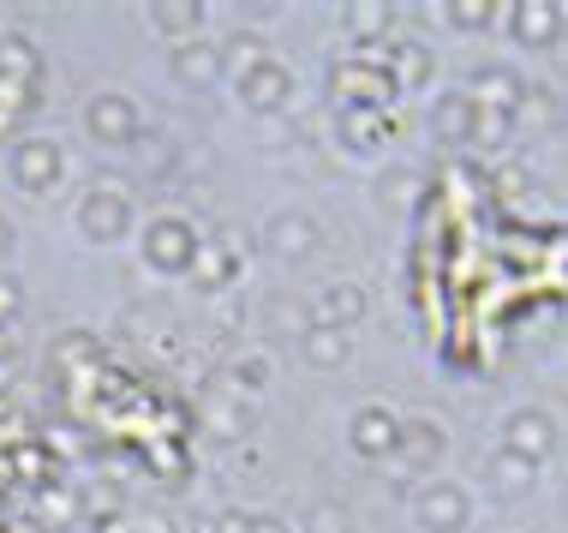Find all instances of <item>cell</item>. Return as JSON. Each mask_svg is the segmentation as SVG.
Masks as SVG:
<instances>
[{
	"instance_id": "13",
	"label": "cell",
	"mask_w": 568,
	"mask_h": 533,
	"mask_svg": "<svg viewBox=\"0 0 568 533\" xmlns=\"http://www.w3.org/2000/svg\"><path fill=\"white\" fill-rule=\"evenodd\" d=\"M509 19H515V37L527 42V49H545V42H557V24H562V12L557 7H509Z\"/></svg>"
},
{
	"instance_id": "7",
	"label": "cell",
	"mask_w": 568,
	"mask_h": 533,
	"mask_svg": "<svg viewBox=\"0 0 568 533\" xmlns=\"http://www.w3.org/2000/svg\"><path fill=\"white\" fill-rule=\"evenodd\" d=\"M287 90H294V79H287L275 60H257V67L240 79V102H245V109H264L270 114V109H282V102H287Z\"/></svg>"
},
{
	"instance_id": "9",
	"label": "cell",
	"mask_w": 568,
	"mask_h": 533,
	"mask_svg": "<svg viewBox=\"0 0 568 533\" xmlns=\"http://www.w3.org/2000/svg\"><path fill=\"white\" fill-rule=\"evenodd\" d=\"M79 222H84L90 240H120V228H126V198L120 192H90Z\"/></svg>"
},
{
	"instance_id": "2",
	"label": "cell",
	"mask_w": 568,
	"mask_h": 533,
	"mask_svg": "<svg viewBox=\"0 0 568 533\" xmlns=\"http://www.w3.org/2000/svg\"><path fill=\"white\" fill-rule=\"evenodd\" d=\"M144 258H150L156 270H192V264H197V240H192V228L180 222V217H162V222H150Z\"/></svg>"
},
{
	"instance_id": "20",
	"label": "cell",
	"mask_w": 568,
	"mask_h": 533,
	"mask_svg": "<svg viewBox=\"0 0 568 533\" xmlns=\"http://www.w3.org/2000/svg\"><path fill=\"white\" fill-rule=\"evenodd\" d=\"M216 533H257V515H245V510H222V515H216Z\"/></svg>"
},
{
	"instance_id": "21",
	"label": "cell",
	"mask_w": 568,
	"mask_h": 533,
	"mask_svg": "<svg viewBox=\"0 0 568 533\" xmlns=\"http://www.w3.org/2000/svg\"><path fill=\"white\" fill-rule=\"evenodd\" d=\"M7 60H12V67H24L30 79H37V54H30L24 42H0V67H7Z\"/></svg>"
},
{
	"instance_id": "10",
	"label": "cell",
	"mask_w": 568,
	"mask_h": 533,
	"mask_svg": "<svg viewBox=\"0 0 568 533\" xmlns=\"http://www.w3.org/2000/svg\"><path fill=\"white\" fill-rule=\"evenodd\" d=\"M312 247H317V222H312V217L287 210V217L270 222V252H275V258H305Z\"/></svg>"
},
{
	"instance_id": "17",
	"label": "cell",
	"mask_w": 568,
	"mask_h": 533,
	"mask_svg": "<svg viewBox=\"0 0 568 533\" xmlns=\"http://www.w3.org/2000/svg\"><path fill=\"white\" fill-rule=\"evenodd\" d=\"M395 67H402V84H425V79H432V54H425L419 42H402V49H395Z\"/></svg>"
},
{
	"instance_id": "23",
	"label": "cell",
	"mask_w": 568,
	"mask_h": 533,
	"mask_svg": "<svg viewBox=\"0 0 568 533\" xmlns=\"http://www.w3.org/2000/svg\"><path fill=\"white\" fill-rule=\"evenodd\" d=\"M234 378H240V384H252V390H257V384H264V360H245Z\"/></svg>"
},
{
	"instance_id": "19",
	"label": "cell",
	"mask_w": 568,
	"mask_h": 533,
	"mask_svg": "<svg viewBox=\"0 0 568 533\" xmlns=\"http://www.w3.org/2000/svg\"><path fill=\"white\" fill-rule=\"evenodd\" d=\"M156 24H168V30H197V24H204V7H156Z\"/></svg>"
},
{
	"instance_id": "11",
	"label": "cell",
	"mask_w": 568,
	"mask_h": 533,
	"mask_svg": "<svg viewBox=\"0 0 568 533\" xmlns=\"http://www.w3.org/2000/svg\"><path fill=\"white\" fill-rule=\"evenodd\" d=\"M174 72H180V84L204 90L210 79H222V49L216 42H186V49H174Z\"/></svg>"
},
{
	"instance_id": "4",
	"label": "cell",
	"mask_w": 568,
	"mask_h": 533,
	"mask_svg": "<svg viewBox=\"0 0 568 533\" xmlns=\"http://www.w3.org/2000/svg\"><path fill=\"white\" fill-rule=\"evenodd\" d=\"M419 527L425 533H460L467 527V492H460V485H425L419 492Z\"/></svg>"
},
{
	"instance_id": "18",
	"label": "cell",
	"mask_w": 568,
	"mask_h": 533,
	"mask_svg": "<svg viewBox=\"0 0 568 533\" xmlns=\"http://www.w3.org/2000/svg\"><path fill=\"white\" fill-rule=\"evenodd\" d=\"M485 97L497 102V114H503V109H515V102H520L515 72H509V67H490V72H485Z\"/></svg>"
},
{
	"instance_id": "14",
	"label": "cell",
	"mask_w": 568,
	"mask_h": 533,
	"mask_svg": "<svg viewBox=\"0 0 568 533\" xmlns=\"http://www.w3.org/2000/svg\"><path fill=\"white\" fill-rule=\"evenodd\" d=\"M395 450H402L407 467L437 462V455H443V425H432V420H407V425H402V444H395Z\"/></svg>"
},
{
	"instance_id": "1",
	"label": "cell",
	"mask_w": 568,
	"mask_h": 533,
	"mask_svg": "<svg viewBox=\"0 0 568 533\" xmlns=\"http://www.w3.org/2000/svg\"><path fill=\"white\" fill-rule=\"evenodd\" d=\"M503 450H515L520 462H550L557 455V425H550V414H539V408H520V414L503 420Z\"/></svg>"
},
{
	"instance_id": "12",
	"label": "cell",
	"mask_w": 568,
	"mask_h": 533,
	"mask_svg": "<svg viewBox=\"0 0 568 533\" xmlns=\"http://www.w3.org/2000/svg\"><path fill=\"white\" fill-rule=\"evenodd\" d=\"M432 127H437V139H449V144L473 139V127H479V102H473V97H443L437 114H432Z\"/></svg>"
},
{
	"instance_id": "3",
	"label": "cell",
	"mask_w": 568,
	"mask_h": 533,
	"mask_svg": "<svg viewBox=\"0 0 568 533\" xmlns=\"http://www.w3.org/2000/svg\"><path fill=\"white\" fill-rule=\"evenodd\" d=\"M12 180H19L24 192H49L54 180H60V144L24 139L19 150H12Z\"/></svg>"
},
{
	"instance_id": "15",
	"label": "cell",
	"mask_w": 568,
	"mask_h": 533,
	"mask_svg": "<svg viewBox=\"0 0 568 533\" xmlns=\"http://www.w3.org/2000/svg\"><path fill=\"white\" fill-rule=\"evenodd\" d=\"M317 324H329V330H347L353 318H365V294L353 282H335V288H324V300H317Z\"/></svg>"
},
{
	"instance_id": "5",
	"label": "cell",
	"mask_w": 568,
	"mask_h": 533,
	"mask_svg": "<svg viewBox=\"0 0 568 533\" xmlns=\"http://www.w3.org/2000/svg\"><path fill=\"white\" fill-rule=\"evenodd\" d=\"M84 120H90V139L97 144H132L138 139V109L126 97H97Z\"/></svg>"
},
{
	"instance_id": "24",
	"label": "cell",
	"mask_w": 568,
	"mask_h": 533,
	"mask_svg": "<svg viewBox=\"0 0 568 533\" xmlns=\"http://www.w3.org/2000/svg\"><path fill=\"white\" fill-rule=\"evenodd\" d=\"M353 19L365 24V37H372V24H389V12H383V7H359V12H353Z\"/></svg>"
},
{
	"instance_id": "16",
	"label": "cell",
	"mask_w": 568,
	"mask_h": 533,
	"mask_svg": "<svg viewBox=\"0 0 568 533\" xmlns=\"http://www.w3.org/2000/svg\"><path fill=\"white\" fill-rule=\"evenodd\" d=\"M305 360L312 365H342L347 360V336L329 324H312V336H305Z\"/></svg>"
},
{
	"instance_id": "8",
	"label": "cell",
	"mask_w": 568,
	"mask_h": 533,
	"mask_svg": "<svg viewBox=\"0 0 568 533\" xmlns=\"http://www.w3.org/2000/svg\"><path fill=\"white\" fill-rule=\"evenodd\" d=\"M532 480H539V467L520 462L515 450H497V455L485 462V485H490L497 497H520V492H532Z\"/></svg>"
},
{
	"instance_id": "6",
	"label": "cell",
	"mask_w": 568,
	"mask_h": 533,
	"mask_svg": "<svg viewBox=\"0 0 568 533\" xmlns=\"http://www.w3.org/2000/svg\"><path fill=\"white\" fill-rule=\"evenodd\" d=\"M347 438H353V450H359V455H389L395 444H402V420H395L389 408H359Z\"/></svg>"
},
{
	"instance_id": "25",
	"label": "cell",
	"mask_w": 568,
	"mask_h": 533,
	"mask_svg": "<svg viewBox=\"0 0 568 533\" xmlns=\"http://www.w3.org/2000/svg\"><path fill=\"white\" fill-rule=\"evenodd\" d=\"M449 19H460V24H479V19H490V7H449Z\"/></svg>"
},
{
	"instance_id": "26",
	"label": "cell",
	"mask_w": 568,
	"mask_h": 533,
	"mask_svg": "<svg viewBox=\"0 0 568 533\" xmlns=\"http://www.w3.org/2000/svg\"><path fill=\"white\" fill-rule=\"evenodd\" d=\"M7 252H12V222L0 217V258H7Z\"/></svg>"
},
{
	"instance_id": "22",
	"label": "cell",
	"mask_w": 568,
	"mask_h": 533,
	"mask_svg": "<svg viewBox=\"0 0 568 533\" xmlns=\"http://www.w3.org/2000/svg\"><path fill=\"white\" fill-rule=\"evenodd\" d=\"M19 306H24L19 282H12V276H0V324H7V318H19Z\"/></svg>"
}]
</instances>
